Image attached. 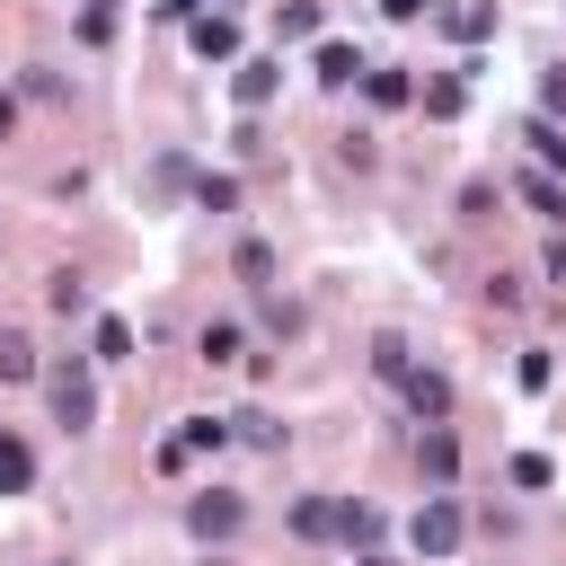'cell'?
<instances>
[{
    "label": "cell",
    "instance_id": "obj_20",
    "mask_svg": "<svg viewBox=\"0 0 566 566\" xmlns=\"http://www.w3.org/2000/svg\"><path fill=\"white\" fill-rule=\"evenodd\" d=\"M239 274H248V283H274V248H265V239H239Z\"/></svg>",
    "mask_w": 566,
    "mask_h": 566
},
{
    "label": "cell",
    "instance_id": "obj_24",
    "mask_svg": "<svg viewBox=\"0 0 566 566\" xmlns=\"http://www.w3.org/2000/svg\"><path fill=\"white\" fill-rule=\"evenodd\" d=\"M460 97H469L460 80H433V88H424V115H460Z\"/></svg>",
    "mask_w": 566,
    "mask_h": 566
},
{
    "label": "cell",
    "instance_id": "obj_14",
    "mask_svg": "<svg viewBox=\"0 0 566 566\" xmlns=\"http://www.w3.org/2000/svg\"><path fill=\"white\" fill-rule=\"evenodd\" d=\"M451 35H460V44H478V35H495V9H486V0H469V9H451Z\"/></svg>",
    "mask_w": 566,
    "mask_h": 566
},
{
    "label": "cell",
    "instance_id": "obj_2",
    "mask_svg": "<svg viewBox=\"0 0 566 566\" xmlns=\"http://www.w3.org/2000/svg\"><path fill=\"white\" fill-rule=\"evenodd\" d=\"M460 531H469V522H460V504H451V495H424V504H416V522H407L416 557H451V548H460Z\"/></svg>",
    "mask_w": 566,
    "mask_h": 566
},
{
    "label": "cell",
    "instance_id": "obj_12",
    "mask_svg": "<svg viewBox=\"0 0 566 566\" xmlns=\"http://www.w3.org/2000/svg\"><path fill=\"white\" fill-rule=\"evenodd\" d=\"M451 469H460V442H451V433H442V424H424V478H433V486H442V478H451Z\"/></svg>",
    "mask_w": 566,
    "mask_h": 566
},
{
    "label": "cell",
    "instance_id": "obj_29",
    "mask_svg": "<svg viewBox=\"0 0 566 566\" xmlns=\"http://www.w3.org/2000/svg\"><path fill=\"white\" fill-rule=\"evenodd\" d=\"M380 9H389L398 27H407V18H424V0H380Z\"/></svg>",
    "mask_w": 566,
    "mask_h": 566
},
{
    "label": "cell",
    "instance_id": "obj_16",
    "mask_svg": "<svg viewBox=\"0 0 566 566\" xmlns=\"http://www.w3.org/2000/svg\"><path fill=\"white\" fill-rule=\"evenodd\" d=\"M88 345H97V363H124V354H133V327H124V318H97Z\"/></svg>",
    "mask_w": 566,
    "mask_h": 566
},
{
    "label": "cell",
    "instance_id": "obj_15",
    "mask_svg": "<svg viewBox=\"0 0 566 566\" xmlns=\"http://www.w3.org/2000/svg\"><path fill=\"white\" fill-rule=\"evenodd\" d=\"M354 71H363V62H354V44H318V80H327V88H345Z\"/></svg>",
    "mask_w": 566,
    "mask_h": 566
},
{
    "label": "cell",
    "instance_id": "obj_28",
    "mask_svg": "<svg viewBox=\"0 0 566 566\" xmlns=\"http://www.w3.org/2000/svg\"><path fill=\"white\" fill-rule=\"evenodd\" d=\"M539 97H548V115H557V106H566V71H548V80H539Z\"/></svg>",
    "mask_w": 566,
    "mask_h": 566
},
{
    "label": "cell",
    "instance_id": "obj_10",
    "mask_svg": "<svg viewBox=\"0 0 566 566\" xmlns=\"http://www.w3.org/2000/svg\"><path fill=\"white\" fill-rule=\"evenodd\" d=\"M522 142H531V159H539V168H566V133H557L548 115H531V124H522Z\"/></svg>",
    "mask_w": 566,
    "mask_h": 566
},
{
    "label": "cell",
    "instance_id": "obj_11",
    "mask_svg": "<svg viewBox=\"0 0 566 566\" xmlns=\"http://www.w3.org/2000/svg\"><path fill=\"white\" fill-rule=\"evenodd\" d=\"M274 35H283V44L318 35V0H283V9H274Z\"/></svg>",
    "mask_w": 566,
    "mask_h": 566
},
{
    "label": "cell",
    "instance_id": "obj_1",
    "mask_svg": "<svg viewBox=\"0 0 566 566\" xmlns=\"http://www.w3.org/2000/svg\"><path fill=\"white\" fill-rule=\"evenodd\" d=\"M44 389H53V416H62L71 433H88V424H97V380H88V363H53V371H44Z\"/></svg>",
    "mask_w": 566,
    "mask_h": 566
},
{
    "label": "cell",
    "instance_id": "obj_30",
    "mask_svg": "<svg viewBox=\"0 0 566 566\" xmlns=\"http://www.w3.org/2000/svg\"><path fill=\"white\" fill-rule=\"evenodd\" d=\"M363 566H389V557H363Z\"/></svg>",
    "mask_w": 566,
    "mask_h": 566
},
{
    "label": "cell",
    "instance_id": "obj_22",
    "mask_svg": "<svg viewBox=\"0 0 566 566\" xmlns=\"http://www.w3.org/2000/svg\"><path fill=\"white\" fill-rule=\"evenodd\" d=\"M371 371H380V380H407V345L380 336V345H371Z\"/></svg>",
    "mask_w": 566,
    "mask_h": 566
},
{
    "label": "cell",
    "instance_id": "obj_9",
    "mask_svg": "<svg viewBox=\"0 0 566 566\" xmlns=\"http://www.w3.org/2000/svg\"><path fill=\"white\" fill-rule=\"evenodd\" d=\"M177 442H186V460H195V451H221V442H230V416H186Z\"/></svg>",
    "mask_w": 566,
    "mask_h": 566
},
{
    "label": "cell",
    "instance_id": "obj_19",
    "mask_svg": "<svg viewBox=\"0 0 566 566\" xmlns=\"http://www.w3.org/2000/svg\"><path fill=\"white\" fill-rule=\"evenodd\" d=\"M363 88H371V106H407V97H416V88H407V71H371Z\"/></svg>",
    "mask_w": 566,
    "mask_h": 566
},
{
    "label": "cell",
    "instance_id": "obj_5",
    "mask_svg": "<svg viewBox=\"0 0 566 566\" xmlns=\"http://www.w3.org/2000/svg\"><path fill=\"white\" fill-rule=\"evenodd\" d=\"M292 531H301V539H345V504H336V495H301V504H292Z\"/></svg>",
    "mask_w": 566,
    "mask_h": 566
},
{
    "label": "cell",
    "instance_id": "obj_6",
    "mask_svg": "<svg viewBox=\"0 0 566 566\" xmlns=\"http://www.w3.org/2000/svg\"><path fill=\"white\" fill-rule=\"evenodd\" d=\"M186 35H195V53H203V62H239V27H230L221 9H212V18H195Z\"/></svg>",
    "mask_w": 566,
    "mask_h": 566
},
{
    "label": "cell",
    "instance_id": "obj_3",
    "mask_svg": "<svg viewBox=\"0 0 566 566\" xmlns=\"http://www.w3.org/2000/svg\"><path fill=\"white\" fill-rule=\"evenodd\" d=\"M239 522H248V504H239V495H212V486H203V495L186 504V531H195V539H230Z\"/></svg>",
    "mask_w": 566,
    "mask_h": 566
},
{
    "label": "cell",
    "instance_id": "obj_4",
    "mask_svg": "<svg viewBox=\"0 0 566 566\" xmlns=\"http://www.w3.org/2000/svg\"><path fill=\"white\" fill-rule=\"evenodd\" d=\"M398 389H407L416 424H442V416H451V380H442V371H416V363H407V380H398Z\"/></svg>",
    "mask_w": 566,
    "mask_h": 566
},
{
    "label": "cell",
    "instance_id": "obj_7",
    "mask_svg": "<svg viewBox=\"0 0 566 566\" xmlns=\"http://www.w3.org/2000/svg\"><path fill=\"white\" fill-rule=\"evenodd\" d=\"M274 80H283V62H230V88H239V106H265V97H274Z\"/></svg>",
    "mask_w": 566,
    "mask_h": 566
},
{
    "label": "cell",
    "instance_id": "obj_18",
    "mask_svg": "<svg viewBox=\"0 0 566 566\" xmlns=\"http://www.w3.org/2000/svg\"><path fill=\"white\" fill-rule=\"evenodd\" d=\"M0 380H35V345L27 336H0Z\"/></svg>",
    "mask_w": 566,
    "mask_h": 566
},
{
    "label": "cell",
    "instance_id": "obj_21",
    "mask_svg": "<svg viewBox=\"0 0 566 566\" xmlns=\"http://www.w3.org/2000/svg\"><path fill=\"white\" fill-rule=\"evenodd\" d=\"M345 539H354V548H371V539H380V513H371V504H354V495H345Z\"/></svg>",
    "mask_w": 566,
    "mask_h": 566
},
{
    "label": "cell",
    "instance_id": "obj_26",
    "mask_svg": "<svg viewBox=\"0 0 566 566\" xmlns=\"http://www.w3.org/2000/svg\"><path fill=\"white\" fill-rule=\"evenodd\" d=\"M80 301H88V283H80V274H53V310H62V318H71V310H80Z\"/></svg>",
    "mask_w": 566,
    "mask_h": 566
},
{
    "label": "cell",
    "instance_id": "obj_25",
    "mask_svg": "<svg viewBox=\"0 0 566 566\" xmlns=\"http://www.w3.org/2000/svg\"><path fill=\"white\" fill-rule=\"evenodd\" d=\"M195 195H203V212H230V203H239V186H230V177H203Z\"/></svg>",
    "mask_w": 566,
    "mask_h": 566
},
{
    "label": "cell",
    "instance_id": "obj_23",
    "mask_svg": "<svg viewBox=\"0 0 566 566\" xmlns=\"http://www.w3.org/2000/svg\"><path fill=\"white\" fill-rule=\"evenodd\" d=\"M557 469H548V451H513V486H548Z\"/></svg>",
    "mask_w": 566,
    "mask_h": 566
},
{
    "label": "cell",
    "instance_id": "obj_27",
    "mask_svg": "<svg viewBox=\"0 0 566 566\" xmlns=\"http://www.w3.org/2000/svg\"><path fill=\"white\" fill-rule=\"evenodd\" d=\"M159 18H186V27H195V18H203V0H159Z\"/></svg>",
    "mask_w": 566,
    "mask_h": 566
},
{
    "label": "cell",
    "instance_id": "obj_8",
    "mask_svg": "<svg viewBox=\"0 0 566 566\" xmlns=\"http://www.w3.org/2000/svg\"><path fill=\"white\" fill-rule=\"evenodd\" d=\"M27 486H35V451L18 433H0V495H27Z\"/></svg>",
    "mask_w": 566,
    "mask_h": 566
},
{
    "label": "cell",
    "instance_id": "obj_13",
    "mask_svg": "<svg viewBox=\"0 0 566 566\" xmlns=\"http://www.w3.org/2000/svg\"><path fill=\"white\" fill-rule=\"evenodd\" d=\"M522 195H531V203H539L548 221H566V186H557L548 168H531V177H522Z\"/></svg>",
    "mask_w": 566,
    "mask_h": 566
},
{
    "label": "cell",
    "instance_id": "obj_17",
    "mask_svg": "<svg viewBox=\"0 0 566 566\" xmlns=\"http://www.w3.org/2000/svg\"><path fill=\"white\" fill-rule=\"evenodd\" d=\"M195 345H203V363H239V327H230V318H212Z\"/></svg>",
    "mask_w": 566,
    "mask_h": 566
}]
</instances>
